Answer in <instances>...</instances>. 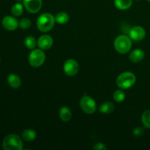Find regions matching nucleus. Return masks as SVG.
Returning <instances> with one entry per match:
<instances>
[{
  "mask_svg": "<svg viewBox=\"0 0 150 150\" xmlns=\"http://www.w3.org/2000/svg\"><path fill=\"white\" fill-rule=\"evenodd\" d=\"M23 3L26 10L31 13H38L42 5V0H23Z\"/></svg>",
  "mask_w": 150,
  "mask_h": 150,
  "instance_id": "obj_8",
  "label": "nucleus"
},
{
  "mask_svg": "<svg viewBox=\"0 0 150 150\" xmlns=\"http://www.w3.org/2000/svg\"><path fill=\"white\" fill-rule=\"evenodd\" d=\"M53 38L50 35H43L38 40V45L40 49L48 50L53 45Z\"/></svg>",
  "mask_w": 150,
  "mask_h": 150,
  "instance_id": "obj_11",
  "label": "nucleus"
},
{
  "mask_svg": "<svg viewBox=\"0 0 150 150\" xmlns=\"http://www.w3.org/2000/svg\"><path fill=\"white\" fill-rule=\"evenodd\" d=\"M144 133V129L142 127H137L133 130V135L136 137H141Z\"/></svg>",
  "mask_w": 150,
  "mask_h": 150,
  "instance_id": "obj_24",
  "label": "nucleus"
},
{
  "mask_svg": "<svg viewBox=\"0 0 150 150\" xmlns=\"http://www.w3.org/2000/svg\"><path fill=\"white\" fill-rule=\"evenodd\" d=\"M114 46L116 51L120 54H127L131 49L132 39L127 35H120L114 40Z\"/></svg>",
  "mask_w": 150,
  "mask_h": 150,
  "instance_id": "obj_3",
  "label": "nucleus"
},
{
  "mask_svg": "<svg viewBox=\"0 0 150 150\" xmlns=\"http://www.w3.org/2000/svg\"><path fill=\"white\" fill-rule=\"evenodd\" d=\"M0 62H1V59H0Z\"/></svg>",
  "mask_w": 150,
  "mask_h": 150,
  "instance_id": "obj_28",
  "label": "nucleus"
},
{
  "mask_svg": "<svg viewBox=\"0 0 150 150\" xmlns=\"http://www.w3.org/2000/svg\"><path fill=\"white\" fill-rule=\"evenodd\" d=\"M63 69H64V72L67 76H74L79 72V65L76 60L70 59L64 62Z\"/></svg>",
  "mask_w": 150,
  "mask_h": 150,
  "instance_id": "obj_7",
  "label": "nucleus"
},
{
  "mask_svg": "<svg viewBox=\"0 0 150 150\" xmlns=\"http://www.w3.org/2000/svg\"><path fill=\"white\" fill-rule=\"evenodd\" d=\"M142 122L146 128L150 129V110H146L142 116Z\"/></svg>",
  "mask_w": 150,
  "mask_h": 150,
  "instance_id": "obj_21",
  "label": "nucleus"
},
{
  "mask_svg": "<svg viewBox=\"0 0 150 150\" xmlns=\"http://www.w3.org/2000/svg\"><path fill=\"white\" fill-rule=\"evenodd\" d=\"M93 149L96 150H106L107 147L105 146V145L104 144L99 142V143L96 144L93 146Z\"/></svg>",
  "mask_w": 150,
  "mask_h": 150,
  "instance_id": "obj_25",
  "label": "nucleus"
},
{
  "mask_svg": "<svg viewBox=\"0 0 150 150\" xmlns=\"http://www.w3.org/2000/svg\"><path fill=\"white\" fill-rule=\"evenodd\" d=\"M45 54L42 49H35L29 55V62L34 67H39L45 62Z\"/></svg>",
  "mask_w": 150,
  "mask_h": 150,
  "instance_id": "obj_5",
  "label": "nucleus"
},
{
  "mask_svg": "<svg viewBox=\"0 0 150 150\" xmlns=\"http://www.w3.org/2000/svg\"><path fill=\"white\" fill-rule=\"evenodd\" d=\"M129 36L133 40L140 41L146 37V31L142 26H136L131 28L129 32Z\"/></svg>",
  "mask_w": 150,
  "mask_h": 150,
  "instance_id": "obj_9",
  "label": "nucleus"
},
{
  "mask_svg": "<svg viewBox=\"0 0 150 150\" xmlns=\"http://www.w3.org/2000/svg\"><path fill=\"white\" fill-rule=\"evenodd\" d=\"M32 25V22L29 18H23L19 22V26L22 29H27Z\"/></svg>",
  "mask_w": 150,
  "mask_h": 150,
  "instance_id": "obj_23",
  "label": "nucleus"
},
{
  "mask_svg": "<svg viewBox=\"0 0 150 150\" xmlns=\"http://www.w3.org/2000/svg\"><path fill=\"white\" fill-rule=\"evenodd\" d=\"M23 12V5L21 4L20 2L16 3L15 4H13V7L11 8V13L13 14V16H21V14Z\"/></svg>",
  "mask_w": 150,
  "mask_h": 150,
  "instance_id": "obj_19",
  "label": "nucleus"
},
{
  "mask_svg": "<svg viewBox=\"0 0 150 150\" xmlns=\"http://www.w3.org/2000/svg\"><path fill=\"white\" fill-rule=\"evenodd\" d=\"M24 44L28 49L32 50L35 48L38 42H36V40L33 36H28L25 38Z\"/></svg>",
  "mask_w": 150,
  "mask_h": 150,
  "instance_id": "obj_20",
  "label": "nucleus"
},
{
  "mask_svg": "<svg viewBox=\"0 0 150 150\" xmlns=\"http://www.w3.org/2000/svg\"><path fill=\"white\" fill-rule=\"evenodd\" d=\"M18 1H23V0H17Z\"/></svg>",
  "mask_w": 150,
  "mask_h": 150,
  "instance_id": "obj_26",
  "label": "nucleus"
},
{
  "mask_svg": "<svg viewBox=\"0 0 150 150\" xmlns=\"http://www.w3.org/2000/svg\"><path fill=\"white\" fill-rule=\"evenodd\" d=\"M114 109V104L111 102H105L103 104H101V105L99 108V111H100L103 114H108L112 112Z\"/></svg>",
  "mask_w": 150,
  "mask_h": 150,
  "instance_id": "obj_17",
  "label": "nucleus"
},
{
  "mask_svg": "<svg viewBox=\"0 0 150 150\" xmlns=\"http://www.w3.org/2000/svg\"><path fill=\"white\" fill-rule=\"evenodd\" d=\"M147 1H149V2H150V0H147Z\"/></svg>",
  "mask_w": 150,
  "mask_h": 150,
  "instance_id": "obj_27",
  "label": "nucleus"
},
{
  "mask_svg": "<svg viewBox=\"0 0 150 150\" xmlns=\"http://www.w3.org/2000/svg\"><path fill=\"white\" fill-rule=\"evenodd\" d=\"M69 19H70L69 15L64 12H60V13H57L55 17L56 22L59 24H65L68 22Z\"/></svg>",
  "mask_w": 150,
  "mask_h": 150,
  "instance_id": "obj_18",
  "label": "nucleus"
},
{
  "mask_svg": "<svg viewBox=\"0 0 150 150\" xmlns=\"http://www.w3.org/2000/svg\"><path fill=\"white\" fill-rule=\"evenodd\" d=\"M59 114V117L60 119H61L62 121L64 122H69L71 120L72 112L68 107H62V108H60Z\"/></svg>",
  "mask_w": 150,
  "mask_h": 150,
  "instance_id": "obj_14",
  "label": "nucleus"
},
{
  "mask_svg": "<svg viewBox=\"0 0 150 150\" xmlns=\"http://www.w3.org/2000/svg\"><path fill=\"white\" fill-rule=\"evenodd\" d=\"M7 82H8L9 85L14 89H18L21 85V80L20 77L14 73L9 75V76L7 77Z\"/></svg>",
  "mask_w": 150,
  "mask_h": 150,
  "instance_id": "obj_13",
  "label": "nucleus"
},
{
  "mask_svg": "<svg viewBox=\"0 0 150 150\" xmlns=\"http://www.w3.org/2000/svg\"><path fill=\"white\" fill-rule=\"evenodd\" d=\"M144 51L142 49L138 48V49L133 50V51L130 53V56H129V58H130V60L132 62L139 63L144 59Z\"/></svg>",
  "mask_w": 150,
  "mask_h": 150,
  "instance_id": "obj_12",
  "label": "nucleus"
},
{
  "mask_svg": "<svg viewBox=\"0 0 150 150\" xmlns=\"http://www.w3.org/2000/svg\"><path fill=\"white\" fill-rule=\"evenodd\" d=\"M80 106L83 112L87 114H92L97 109V105L95 100L90 96H83L80 100Z\"/></svg>",
  "mask_w": 150,
  "mask_h": 150,
  "instance_id": "obj_6",
  "label": "nucleus"
},
{
  "mask_svg": "<svg viewBox=\"0 0 150 150\" xmlns=\"http://www.w3.org/2000/svg\"><path fill=\"white\" fill-rule=\"evenodd\" d=\"M132 4L133 0H114V5L119 10H127L131 7Z\"/></svg>",
  "mask_w": 150,
  "mask_h": 150,
  "instance_id": "obj_15",
  "label": "nucleus"
},
{
  "mask_svg": "<svg viewBox=\"0 0 150 150\" xmlns=\"http://www.w3.org/2000/svg\"><path fill=\"white\" fill-rule=\"evenodd\" d=\"M37 137L36 131L32 129H26L22 133V139L26 142H32Z\"/></svg>",
  "mask_w": 150,
  "mask_h": 150,
  "instance_id": "obj_16",
  "label": "nucleus"
},
{
  "mask_svg": "<svg viewBox=\"0 0 150 150\" xmlns=\"http://www.w3.org/2000/svg\"><path fill=\"white\" fill-rule=\"evenodd\" d=\"M55 17L48 13H42L37 20V27L42 32H47L52 29L55 24Z\"/></svg>",
  "mask_w": 150,
  "mask_h": 150,
  "instance_id": "obj_1",
  "label": "nucleus"
},
{
  "mask_svg": "<svg viewBox=\"0 0 150 150\" xmlns=\"http://www.w3.org/2000/svg\"><path fill=\"white\" fill-rule=\"evenodd\" d=\"M136 81V76L131 72H124L118 76L117 84L120 89H127L132 87Z\"/></svg>",
  "mask_w": 150,
  "mask_h": 150,
  "instance_id": "obj_4",
  "label": "nucleus"
},
{
  "mask_svg": "<svg viewBox=\"0 0 150 150\" xmlns=\"http://www.w3.org/2000/svg\"><path fill=\"white\" fill-rule=\"evenodd\" d=\"M2 147L4 150H21L23 147V141L18 135L10 134L3 140Z\"/></svg>",
  "mask_w": 150,
  "mask_h": 150,
  "instance_id": "obj_2",
  "label": "nucleus"
},
{
  "mask_svg": "<svg viewBox=\"0 0 150 150\" xmlns=\"http://www.w3.org/2000/svg\"><path fill=\"white\" fill-rule=\"evenodd\" d=\"M114 99L116 102L122 103L125 99V94L122 90H116L114 93Z\"/></svg>",
  "mask_w": 150,
  "mask_h": 150,
  "instance_id": "obj_22",
  "label": "nucleus"
},
{
  "mask_svg": "<svg viewBox=\"0 0 150 150\" xmlns=\"http://www.w3.org/2000/svg\"><path fill=\"white\" fill-rule=\"evenodd\" d=\"M1 24H2L3 27L5 29H7V30L14 31L18 27L19 22L18 21L17 19L15 17H13V16H5V17L2 19Z\"/></svg>",
  "mask_w": 150,
  "mask_h": 150,
  "instance_id": "obj_10",
  "label": "nucleus"
}]
</instances>
